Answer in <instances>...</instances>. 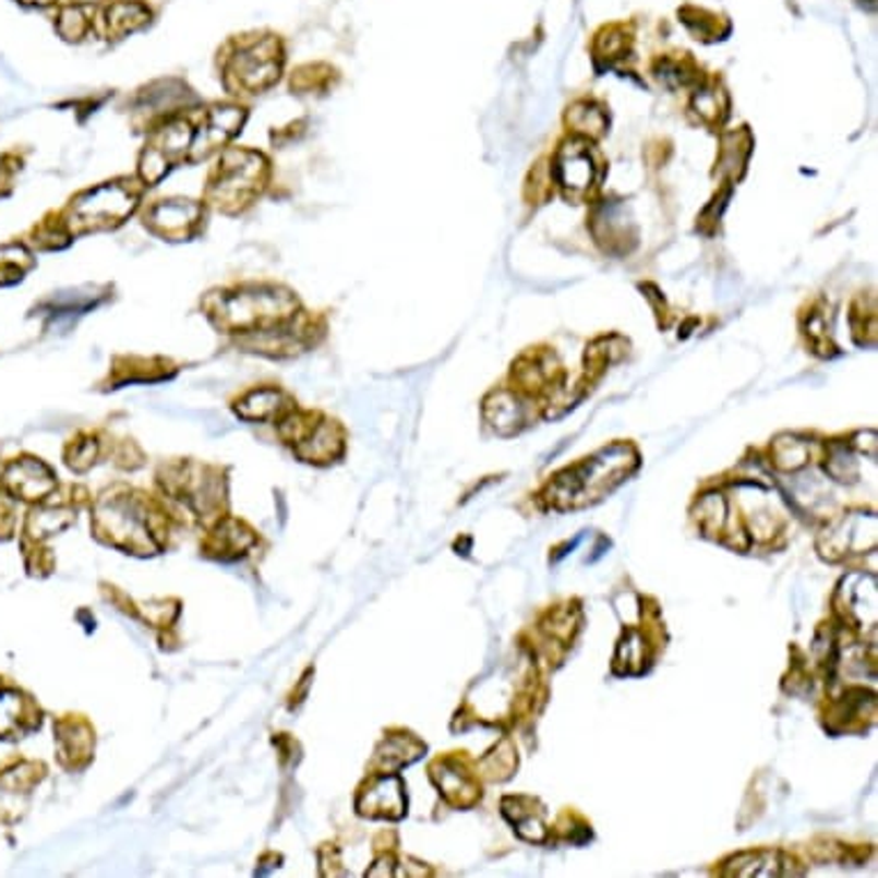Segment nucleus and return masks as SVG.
<instances>
[{
	"mask_svg": "<svg viewBox=\"0 0 878 878\" xmlns=\"http://www.w3.org/2000/svg\"><path fill=\"white\" fill-rule=\"evenodd\" d=\"M294 302L288 294L276 290H251L228 297L221 304V315L230 327H263L267 323H278L290 315Z\"/></svg>",
	"mask_w": 878,
	"mask_h": 878,
	"instance_id": "1",
	"label": "nucleus"
},
{
	"mask_svg": "<svg viewBox=\"0 0 878 878\" xmlns=\"http://www.w3.org/2000/svg\"><path fill=\"white\" fill-rule=\"evenodd\" d=\"M136 207V194L122 184H106L85 194L76 207L74 219L85 230L111 228L130 217Z\"/></svg>",
	"mask_w": 878,
	"mask_h": 878,
	"instance_id": "2",
	"label": "nucleus"
},
{
	"mask_svg": "<svg viewBox=\"0 0 878 878\" xmlns=\"http://www.w3.org/2000/svg\"><path fill=\"white\" fill-rule=\"evenodd\" d=\"M263 159L253 153H230L221 168H219V182L212 187L214 199L219 207L228 203H246L249 196L258 191L261 173H263Z\"/></svg>",
	"mask_w": 878,
	"mask_h": 878,
	"instance_id": "3",
	"label": "nucleus"
},
{
	"mask_svg": "<svg viewBox=\"0 0 878 878\" xmlns=\"http://www.w3.org/2000/svg\"><path fill=\"white\" fill-rule=\"evenodd\" d=\"M191 143H194V132L189 130L187 122H173L164 127V130L155 136V141L147 145L143 155L141 161L143 180L149 184L159 182L166 176V170L187 153Z\"/></svg>",
	"mask_w": 878,
	"mask_h": 878,
	"instance_id": "4",
	"label": "nucleus"
},
{
	"mask_svg": "<svg viewBox=\"0 0 878 878\" xmlns=\"http://www.w3.org/2000/svg\"><path fill=\"white\" fill-rule=\"evenodd\" d=\"M242 120L244 113L240 109H214L207 116V122L201 127L199 139L191 143V153H194V157H203L212 149H217L219 143H226L240 130Z\"/></svg>",
	"mask_w": 878,
	"mask_h": 878,
	"instance_id": "5",
	"label": "nucleus"
},
{
	"mask_svg": "<svg viewBox=\"0 0 878 878\" xmlns=\"http://www.w3.org/2000/svg\"><path fill=\"white\" fill-rule=\"evenodd\" d=\"M201 219V207L189 201H168L149 212V224L161 234H182Z\"/></svg>",
	"mask_w": 878,
	"mask_h": 878,
	"instance_id": "6",
	"label": "nucleus"
},
{
	"mask_svg": "<svg viewBox=\"0 0 878 878\" xmlns=\"http://www.w3.org/2000/svg\"><path fill=\"white\" fill-rule=\"evenodd\" d=\"M274 51H265V47H253L251 51L242 53V58L234 65L240 85L246 91H261L267 83L276 79V60L272 58Z\"/></svg>",
	"mask_w": 878,
	"mask_h": 878,
	"instance_id": "7",
	"label": "nucleus"
},
{
	"mask_svg": "<svg viewBox=\"0 0 878 878\" xmlns=\"http://www.w3.org/2000/svg\"><path fill=\"white\" fill-rule=\"evenodd\" d=\"M8 485L24 500H39L53 488L51 474L37 462H16L5 474Z\"/></svg>",
	"mask_w": 878,
	"mask_h": 878,
	"instance_id": "8",
	"label": "nucleus"
},
{
	"mask_svg": "<svg viewBox=\"0 0 878 878\" xmlns=\"http://www.w3.org/2000/svg\"><path fill=\"white\" fill-rule=\"evenodd\" d=\"M276 402H278V394H274V392H261V394L249 396V398L242 402L240 412H242L244 417H249V419H265L267 414H272V412L276 410V407H278Z\"/></svg>",
	"mask_w": 878,
	"mask_h": 878,
	"instance_id": "9",
	"label": "nucleus"
},
{
	"mask_svg": "<svg viewBox=\"0 0 878 878\" xmlns=\"http://www.w3.org/2000/svg\"><path fill=\"white\" fill-rule=\"evenodd\" d=\"M24 3H49V0H24Z\"/></svg>",
	"mask_w": 878,
	"mask_h": 878,
	"instance_id": "10",
	"label": "nucleus"
}]
</instances>
